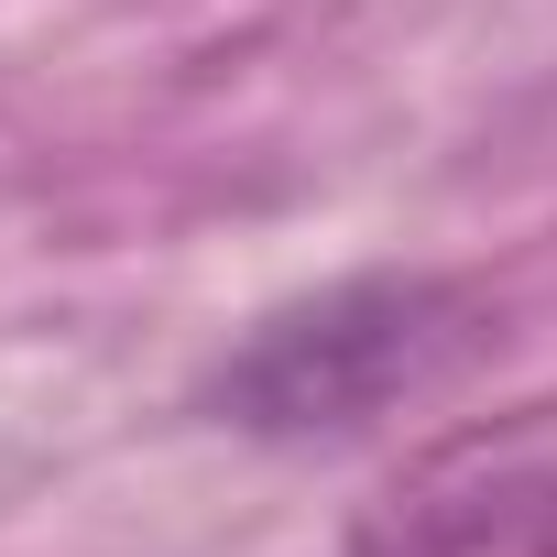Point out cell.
Here are the masks:
<instances>
[{
	"mask_svg": "<svg viewBox=\"0 0 557 557\" xmlns=\"http://www.w3.org/2000/svg\"><path fill=\"white\" fill-rule=\"evenodd\" d=\"M481 350H492V307L459 273L383 262V273H339V285L251 318L197 372V416L262 448H318V437L383 426L394 405L448 394Z\"/></svg>",
	"mask_w": 557,
	"mask_h": 557,
	"instance_id": "cell-1",
	"label": "cell"
},
{
	"mask_svg": "<svg viewBox=\"0 0 557 557\" xmlns=\"http://www.w3.org/2000/svg\"><path fill=\"white\" fill-rule=\"evenodd\" d=\"M339 557H557V405L470 416L394 459Z\"/></svg>",
	"mask_w": 557,
	"mask_h": 557,
	"instance_id": "cell-2",
	"label": "cell"
}]
</instances>
